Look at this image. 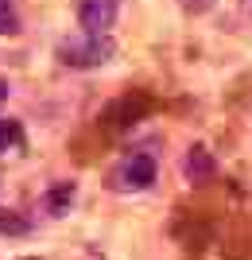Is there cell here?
Listing matches in <instances>:
<instances>
[{
  "mask_svg": "<svg viewBox=\"0 0 252 260\" xmlns=\"http://www.w3.org/2000/svg\"><path fill=\"white\" fill-rule=\"evenodd\" d=\"M117 43L109 35H74V39H62L58 43V62L70 66V70H97V66L113 62Z\"/></svg>",
  "mask_w": 252,
  "mask_h": 260,
  "instance_id": "6da1fadb",
  "label": "cell"
},
{
  "mask_svg": "<svg viewBox=\"0 0 252 260\" xmlns=\"http://www.w3.org/2000/svg\"><path fill=\"white\" fill-rule=\"evenodd\" d=\"M155 175H159V167H155L152 155L148 152H132L109 171V186L117 190V194H140V190H148V186L155 183Z\"/></svg>",
  "mask_w": 252,
  "mask_h": 260,
  "instance_id": "7a4b0ae2",
  "label": "cell"
},
{
  "mask_svg": "<svg viewBox=\"0 0 252 260\" xmlns=\"http://www.w3.org/2000/svg\"><path fill=\"white\" fill-rule=\"evenodd\" d=\"M117 12H121V0H74V20L86 35H109Z\"/></svg>",
  "mask_w": 252,
  "mask_h": 260,
  "instance_id": "3957f363",
  "label": "cell"
},
{
  "mask_svg": "<svg viewBox=\"0 0 252 260\" xmlns=\"http://www.w3.org/2000/svg\"><path fill=\"white\" fill-rule=\"evenodd\" d=\"M148 109H152V98H143V93H124V98H117L109 109H105L101 120H105L109 128H128V124H136Z\"/></svg>",
  "mask_w": 252,
  "mask_h": 260,
  "instance_id": "277c9868",
  "label": "cell"
},
{
  "mask_svg": "<svg viewBox=\"0 0 252 260\" xmlns=\"http://www.w3.org/2000/svg\"><path fill=\"white\" fill-rule=\"evenodd\" d=\"M183 175H187L190 183H209L213 175H218V163L206 148H190L187 159H183Z\"/></svg>",
  "mask_w": 252,
  "mask_h": 260,
  "instance_id": "5b68a950",
  "label": "cell"
},
{
  "mask_svg": "<svg viewBox=\"0 0 252 260\" xmlns=\"http://www.w3.org/2000/svg\"><path fill=\"white\" fill-rule=\"evenodd\" d=\"M74 194H78V186H74V183H55L51 190H47V198H43L47 214H51V217H62L66 210L74 206Z\"/></svg>",
  "mask_w": 252,
  "mask_h": 260,
  "instance_id": "8992f818",
  "label": "cell"
},
{
  "mask_svg": "<svg viewBox=\"0 0 252 260\" xmlns=\"http://www.w3.org/2000/svg\"><path fill=\"white\" fill-rule=\"evenodd\" d=\"M0 35H20V12H16V0H0Z\"/></svg>",
  "mask_w": 252,
  "mask_h": 260,
  "instance_id": "52a82bcc",
  "label": "cell"
},
{
  "mask_svg": "<svg viewBox=\"0 0 252 260\" xmlns=\"http://www.w3.org/2000/svg\"><path fill=\"white\" fill-rule=\"evenodd\" d=\"M12 144H20V124H16V120H4V117H0V155L8 152Z\"/></svg>",
  "mask_w": 252,
  "mask_h": 260,
  "instance_id": "ba28073f",
  "label": "cell"
},
{
  "mask_svg": "<svg viewBox=\"0 0 252 260\" xmlns=\"http://www.w3.org/2000/svg\"><path fill=\"white\" fill-rule=\"evenodd\" d=\"M178 8L187 12V16H202V12L213 8V0H178Z\"/></svg>",
  "mask_w": 252,
  "mask_h": 260,
  "instance_id": "9c48e42d",
  "label": "cell"
},
{
  "mask_svg": "<svg viewBox=\"0 0 252 260\" xmlns=\"http://www.w3.org/2000/svg\"><path fill=\"white\" fill-rule=\"evenodd\" d=\"M23 229L27 225H23L20 217H0V233H23Z\"/></svg>",
  "mask_w": 252,
  "mask_h": 260,
  "instance_id": "30bf717a",
  "label": "cell"
},
{
  "mask_svg": "<svg viewBox=\"0 0 252 260\" xmlns=\"http://www.w3.org/2000/svg\"><path fill=\"white\" fill-rule=\"evenodd\" d=\"M8 93H12V86H8V82H4V78H0V105L8 101Z\"/></svg>",
  "mask_w": 252,
  "mask_h": 260,
  "instance_id": "8fae6325",
  "label": "cell"
},
{
  "mask_svg": "<svg viewBox=\"0 0 252 260\" xmlns=\"http://www.w3.org/2000/svg\"><path fill=\"white\" fill-rule=\"evenodd\" d=\"M244 8H248V12H252V0H244Z\"/></svg>",
  "mask_w": 252,
  "mask_h": 260,
  "instance_id": "7c38bea8",
  "label": "cell"
},
{
  "mask_svg": "<svg viewBox=\"0 0 252 260\" xmlns=\"http://www.w3.org/2000/svg\"><path fill=\"white\" fill-rule=\"evenodd\" d=\"M20 260H39V256H20Z\"/></svg>",
  "mask_w": 252,
  "mask_h": 260,
  "instance_id": "4fadbf2b",
  "label": "cell"
}]
</instances>
